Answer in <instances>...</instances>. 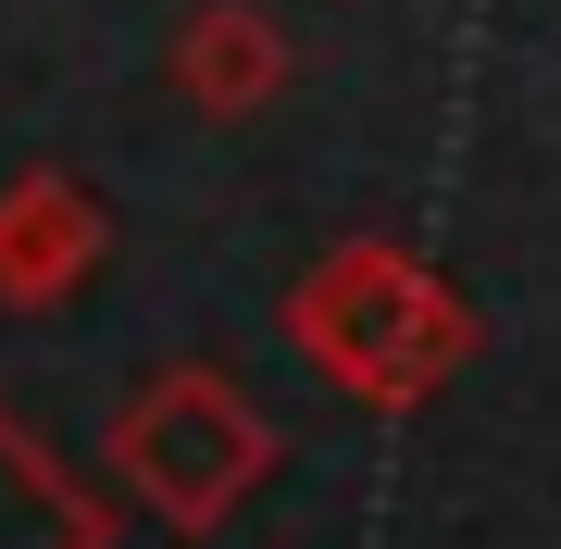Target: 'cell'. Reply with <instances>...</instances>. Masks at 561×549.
Returning a JSON list of instances; mask_svg holds the SVG:
<instances>
[{"mask_svg":"<svg viewBox=\"0 0 561 549\" xmlns=\"http://www.w3.org/2000/svg\"><path fill=\"white\" fill-rule=\"evenodd\" d=\"M113 474L138 488L162 525H225L262 474H275V425H262V400L238 375H213V363H175V375H150L138 400L113 412Z\"/></svg>","mask_w":561,"mask_h":549,"instance_id":"2","label":"cell"},{"mask_svg":"<svg viewBox=\"0 0 561 549\" xmlns=\"http://www.w3.org/2000/svg\"><path fill=\"white\" fill-rule=\"evenodd\" d=\"M0 549H101V512L62 488L13 425H0Z\"/></svg>","mask_w":561,"mask_h":549,"instance_id":"5","label":"cell"},{"mask_svg":"<svg viewBox=\"0 0 561 549\" xmlns=\"http://www.w3.org/2000/svg\"><path fill=\"white\" fill-rule=\"evenodd\" d=\"M287 62H300V50H287V25L262 13V0H201V13L175 25V88H187L213 125L262 113V101L287 88Z\"/></svg>","mask_w":561,"mask_h":549,"instance_id":"4","label":"cell"},{"mask_svg":"<svg viewBox=\"0 0 561 549\" xmlns=\"http://www.w3.org/2000/svg\"><path fill=\"white\" fill-rule=\"evenodd\" d=\"M101 250H113V225H101V201H88L62 163L0 187V312H62L88 275H101Z\"/></svg>","mask_w":561,"mask_h":549,"instance_id":"3","label":"cell"},{"mask_svg":"<svg viewBox=\"0 0 561 549\" xmlns=\"http://www.w3.org/2000/svg\"><path fill=\"white\" fill-rule=\"evenodd\" d=\"M287 338H300V363L324 387H350L362 412H412V400H437L461 375L474 312H461L400 238H337L300 287H287Z\"/></svg>","mask_w":561,"mask_h":549,"instance_id":"1","label":"cell"}]
</instances>
